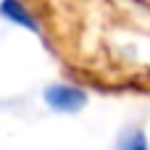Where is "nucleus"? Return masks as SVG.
<instances>
[{
    "instance_id": "nucleus-1",
    "label": "nucleus",
    "mask_w": 150,
    "mask_h": 150,
    "mask_svg": "<svg viewBox=\"0 0 150 150\" xmlns=\"http://www.w3.org/2000/svg\"><path fill=\"white\" fill-rule=\"evenodd\" d=\"M45 103L55 111V113H76L87 105V92L74 87V84H50L45 90Z\"/></svg>"
},
{
    "instance_id": "nucleus-2",
    "label": "nucleus",
    "mask_w": 150,
    "mask_h": 150,
    "mask_svg": "<svg viewBox=\"0 0 150 150\" xmlns=\"http://www.w3.org/2000/svg\"><path fill=\"white\" fill-rule=\"evenodd\" d=\"M0 13H3L8 21H13V24L26 26L29 32H37V29H40L37 21H34V16L26 11V5H24L21 0H3V3H0Z\"/></svg>"
},
{
    "instance_id": "nucleus-3",
    "label": "nucleus",
    "mask_w": 150,
    "mask_h": 150,
    "mask_svg": "<svg viewBox=\"0 0 150 150\" xmlns=\"http://www.w3.org/2000/svg\"><path fill=\"white\" fill-rule=\"evenodd\" d=\"M113 150H150V148H148L145 132L137 129V127H132V129H127V132L119 137V142H116Z\"/></svg>"
}]
</instances>
